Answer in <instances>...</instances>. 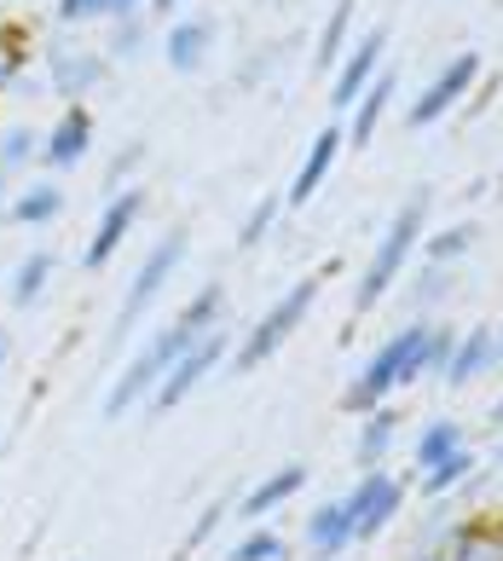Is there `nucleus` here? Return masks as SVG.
<instances>
[{
    "instance_id": "nucleus-18",
    "label": "nucleus",
    "mask_w": 503,
    "mask_h": 561,
    "mask_svg": "<svg viewBox=\"0 0 503 561\" xmlns=\"http://www.w3.org/2000/svg\"><path fill=\"white\" fill-rule=\"evenodd\" d=\"M400 423L405 417L393 405H376V411H365V417H359V440H353V463H359V474L388 463L393 440H400Z\"/></svg>"
},
{
    "instance_id": "nucleus-9",
    "label": "nucleus",
    "mask_w": 503,
    "mask_h": 561,
    "mask_svg": "<svg viewBox=\"0 0 503 561\" xmlns=\"http://www.w3.org/2000/svg\"><path fill=\"white\" fill-rule=\"evenodd\" d=\"M226 342H232L226 330H208V336H197L174 365H168V377H162L157 393H151V411H157V417H162V411H174V405H185V393H192V388L208 377V370L226 359Z\"/></svg>"
},
{
    "instance_id": "nucleus-14",
    "label": "nucleus",
    "mask_w": 503,
    "mask_h": 561,
    "mask_svg": "<svg viewBox=\"0 0 503 561\" xmlns=\"http://www.w3.org/2000/svg\"><path fill=\"white\" fill-rule=\"evenodd\" d=\"M342 151H347L342 128H324L319 139L307 145L301 169H296V180H289V192H284V203H289V209H307V203L319 197V185L330 180V169H335V157H342Z\"/></svg>"
},
{
    "instance_id": "nucleus-20",
    "label": "nucleus",
    "mask_w": 503,
    "mask_h": 561,
    "mask_svg": "<svg viewBox=\"0 0 503 561\" xmlns=\"http://www.w3.org/2000/svg\"><path fill=\"white\" fill-rule=\"evenodd\" d=\"M353 545V522H347V504L335 497V504H319L307 515V556L312 561H335Z\"/></svg>"
},
{
    "instance_id": "nucleus-13",
    "label": "nucleus",
    "mask_w": 503,
    "mask_h": 561,
    "mask_svg": "<svg viewBox=\"0 0 503 561\" xmlns=\"http://www.w3.org/2000/svg\"><path fill=\"white\" fill-rule=\"evenodd\" d=\"M446 561H503V515H457L446 527Z\"/></svg>"
},
{
    "instance_id": "nucleus-36",
    "label": "nucleus",
    "mask_w": 503,
    "mask_h": 561,
    "mask_svg": "<svg viewBox=\"0 0 503 561\" xmlns=\"http://www.w3.org/2000/svg\"><path fill=\"white\" fill-rule=\"evenodd\" d=\"M139 162H145V139H128V145L116 151V162L104 169V185H111V192H122V185H128V174L139 169Z\"/></svg>"
},
{
    "instance_id": "nucleus-43",
    "label": "nucleus",
    "mask_w": 503,
    "mask_h": 561,
    "mask_svg": "<svg viewBox=\"0 0 503 561\" xmlns=\"http://www.w3.org/2000/svg\"><path fill=\"white\" fill-rule=\"evenodd\" d=\"M498 469H503V440H498Z\"/></svg>"
},
{
    "instance_id": "nucleus-3",
    "label": "nucleus",
    "mask_w": 503,
    "mask_h": 561,
    "mask_svg": "<svg viewBox=\"0 0 503 561\" xmlns=\"http://www.w3.org/2000/svg\"><path fill=\"white\" fill-rule=\"evenodd\" d=\"M197 336H185L180 324H162V330H151V336L139 342V353L128 365H122V377L111 382V393H104V417H128V411H139V400H151L157 393V382L168 377V365L180 359L185 347H192Z\"/></svg>"
},
{
    "instance_id": "nucleus-34",
    "label": "nucleus",
    "mask_w": 503,
    "mask_h": 561,
    "mask_svg": "<svg viewBox=\"0 0 503 561\" xmlns=\"http://www.w3.org/2000/svg\"><path fill=\"white\" fill-rule=\"evenodd\" d=\"M272 220H278V192H272V197H261L255 209L243 215V226H238V249H255V243L272 232Z\"/></svg>"
},
{
    "instance_id": "nucleus-16",
    "label": "nucleus",
    "mask_w": 503,
    "mask_h": 561,
    "mask_svg": "<svg viewBox=\"0 0 503 561\" xmlns=\"http://www.w3.org/2000/svg\"><path fill=\"white\" fill-rule=\"evenodd\" d=\"M498 365V330L492 324H475V330H457V347H451V365H446V377L439 382H451V388H464L475 377H487V370Z\"/></svg>"
},
{
    "instance_id": "nucleus-6",
    "label": "nucleus",
    "mask_w": 503,
    "mask_h": 561,
    "mask_svg": "<svg viewBox=\"0 0 503 561\" xmlns=\"http://www.w3.org/2000/svg\"><path fill=\"white\" fill-rule=\"evenodd\" d=\"M342 504H347V522H353V545H365V538L388 533L393 515L405 510V481L388 474V469H365L359 486H353Z\"/></svg>"
},
{
    "instance_id": "nucleus-33",
    "label": "nucleus",
    "mask_w": 503,
    "mask_h": 561,
    "mask_svg": "<svg viewBox=\"0 0 503 561\" xmlns=\"http://www.w3.org/2000/svg\"><path fill=\"white\" fill-rule=\"evenodd\" d=\"M451 347H457V330H446V324H428V342H423V377H446Z\"/></svg>"
},
{
    "instance_id": "nucleus-22",
    "label": "nucleus",
    "mask_w": 503,
    "mask_h": 561,
    "mask_svg": "<svg viewBox=\"0 0 503 561\" xmlns=\"http://www.w3.org/2000/svg\"><path fill=\"white\" fill-rule=\"evenodd\" d=\"M220 307H226V284H220V278H208L197 296L180 307V319H174V324L185 330V336H208V330H220Z\"/></svg>"
},
{
    "instance_id": "nucleus-15",
    "label": "nucleus",
    "mask_w": 503,
    "mask_h": 561,
    "mask_svg": "<svg viewBox=\"0 0 503 561\" xmlns=\"http://www.w3.org/2000/svg\"><path fill=\"white\" fill-rule=\"evenodd\" d=\"M393 93H400V76L382 70L359 99H353V111H347V122H342V139L353 145V151H370V139H376V128H382V116H388V99H393Z\"/></svg>"
},
{
    "instance_id": "nucleus-27",
    "label": "nucleus",
    "mask_w": 503,
    "mask_h": 561,
    "mask_svg": "<svg viewBox=\"0 0 503 561\" xmlns=\"http://www.w3.org/2000/svg\"><path fill=\"white\" fill-rule=\"evenodd\" d=\"M226 515H232V504H226V497H215V504H203V510H197V522H192V533L180 538V550H174V561H185V556H197V550L208 545V538L220 533V522H226Z\"/></svg>"
},
{
    "instance_id": "nucleus-44",
    "label": "nucleus",
    "mask_w": 503,
    "mask_h": 561,
    "mask_svg": "<svg viewBox=\"0 0 503 561\" xmlns=\"http://www.w3.org/2000/svg\"><path fill=\"white\" fill-rule=\"evenodd\" d=\"M498 359H503V336H498Z\"/></svg>"
},
{
    "instance_id": "nucleus-31",
    "label": "nucleus",
    "mask_w": 503,
    "mask_h": 561,
    "mask_svg": "<svg viewBox=\"0 0 503 561\" xmlns=\"http://www.w3.org/2000/svg\"><path fill=\"white\" fill-rule=\"evenodd\" d=\"M451 296V273L446 266H423V273H416V284H411V313L423 319L434 301H446Z\"/></svg>"
},
{
    "instance_id": "nucleus-38",
    "label": "nucleus",
    "mask_w": 503,
    "mask_h": 561,
    "mask_svg": "<svg viewBox=\"0 0 503 561\" xmlns=\"http://www.w3.org/2000/svg\"><path fill=\"white\" fill-rule=\"evenodd\" d=\"M145 7H151V12H157V18H174V12H180V7H185V0H145Z\"/></svg>"
},
{
    "instance_id": "nucleus-39",
    "label": "nucleus",
    "mask_w": 503,
    "mask_h": 561,
    "mask_svg": "<svg viewBox=\"0 0 503 561\" xmlns=\"http://www.w3.org/2000/svg\"><path fill=\"white\" fill-rule=\"evenodd\" d=\"M111 18H139V0H111Z\"/></svg>"
},
{
    "instance_id": "nucleus-24",
    "label": "nucleus",
    "mask_w": 503,
    "mask_h": 561,
    "mask_svg": "<svg viewBox=\"0 0 503 561\" xmlns=\"http://www.w3.org/2000/svg\"><path fill=\"white\" fill-rule=\"evenodd\" d=\"M353 7H359V0H335V7H330L324 30H319V53H312V65H319V70H335V65H342L347 35H353Z\"/></svg>"
},
{
    "instance_id": "nucleus-41",
    "label": "nucleus",
    "mask_w": 503,
    "mask_h": 561,
    "mask_svg": "<svg viewBox=\"0 0 503 561\" xmlns=\"http://www.w3.org/2000/svg\"><path fill=\"white\" fill-rule=\"evenodd\" d=\"M487 423H492V428H503V393H498V400H492V411H487Z\"/></svg>"
},
{
    "instance_id": "nucleus-40",
    "label": "nucleus",
    "mask_w": 503,
    "mask_h": 561,
    "mask_svg": "<svg viewBox=\"0 0 503 561\" xmlns=\"http://www.w3.org/2000/svg\"><path fill=\"white\" fill-rule=\"evenodd\" d=\"M7 203H12V174L0 169V209H7Z\"/></svg>"
},
{
    "instance_id": "nucleus-29",
    "label": "nucleus",
    "mask_w": 503,
    "mask_h": 561,
    "mask_svg": "<svg viewBox=\"0 0 503 561\" xmlns=\"http://www.w3.org/2000/svg\"><path fill=\"white\" fill-rule=\"evenodd\" d=\"M24 65H30V35H24V24H0V93L12 88Z\"/></svg>"
},
{
    "instance_id": "nucleus-7",
    "label": "nucleus",
    "mask_w": 503,
    "mask_h": 561,
    "mask_svg": "<svg viewBox=\"0 0 503 561\" xmlns=\"http://www.w3.org/2000/svg\"><path fill=\"white\" fill-rule=\"evenodd\" d=\"M475 81H480V53H457L451 65H439V76L405 105V122L411 128H434L439 116H451L475 93Z\"/></svg>"
},
{
    "instance_id": "nucleus-30",
    "label": "nucleus",
    "mask_w": 503,
    "mask_h": 561,
    "mask_svg": "<svg viewBox=\"0 0 503 561\" xmlns=\"http://www.w3.org/2000/svg\"><path fill=\"white\" fill-rule=\"evenodd\" d=\"M289 556V545L278 533H266V527H255V533H243L232 550H226V561H284Z\"/></svg>"
},
{
    "instance_id": "nucleus-35",
    "label": "nucleus",
    "mask_w": 503,
    "mask_h": 561,
    "mask_svg": "<svg viewBox=\"0 0 503 561\" xmlns=\"http://www.w3.org/2000/svg\"><path fill=\"white\" fill-rule=\"evenodd\" d=\"M139 41H145L139 18H111V47H104V58H128V53H139Z\"/></svg>"
},
{
    "instance_id": "nucleus-4",
    "label": "nucleus",
    "mask_w": 503,
    "mask_h": 561,
    "mask_svg": "<svg viewBox=\"0 0 503 561\" xmlns=\"http://www.w3.org/2000/svg\"><path fill=\"white\" fill-rule=\"evenodd\" d=\"M319 284H324V278H296L278 301L266 307L261 324L249 330V336L238 342V353H232V377H249V370H261L272 353H278L289 336H296V324L312 313V296H319Z\"/></svg>"
},
{
    "instance_id": "nucleus-28",
    "label": "nucleus",
    "mask_w": 503,
    "mask_h": 561,
    "mask_svg": "<svg viewBox=\"0 0 503 561\" xmlns=\"http://www.w3.org/2000/svg\"><path fill=\"white\" fill-rule=\"evenodd\" d=\"M35 157H41V134L24 128V122H12V128L0 134V169L18 174V169H24V162H35Z\"/></svg>"
},
{
    "instance_id": "nucleus-5",
    "label": "nucleus",
    "mask_w": 503,
    "mask_h": 561,
    "mask_svg": "<svg viewBox=\"0 0 503 561\" xmlns=\"http://www.w3.org/2000/svg\"><path fill=\"white\" fill-rule=\"evenodd\" d=\"M180 255H185V226H168V232L145 249V261H139V273H134V284H128V296H122V307H116V330L111 336L122 342L134 330V319L151 307L157 296H162V284L174 278V266H180Z\"/></svg>"
},
{
    "instance_id": "nucleus-42",
    "label": "nucleus",
    "mask_w": 503,
    "mask_h": 561,
    "mask_svg": "<svg viewBox=\"0 0 503 561\" xmlns=\"http://www.w3.org/2000/svg\"><path fill=\"white\" fill-rule=\"evenodd\" d=\"M0 365H7V330H0Z\"/></svg>"
},
{
    "instance_id": "nucleus-1",
    "label": "nucleus",
    "mask_w": 503,
    "mask_h": 561,
    "mask_svg": "<svg viewBox=\"0 0 503 561\" xmlns=\"http://www.w3.org/2000/svg\"><path fill=\"white\" fill-rule=\"evenodd\" d=\"M423 342H428V324L423 319L405 324V330H393V336L365 359L359 377L342 388V411H347V417H365V411L388 405L393 388H405V382L423 377Z\"/></svg>"
},
{
    "instance_id": "nucleus-23",
    "label": "nucleus",
    "mask_w": 503,
    "mask_h": 561,
    "mask_svg": "<svg viewBox=\"0 0 503 561\" xmlns=\"http://www.w3.org/2000/svg\"><path fill=\"white\" fill-rule=\"evenodd\" d=\"M475 469H480V463H475V451H469V446H457L451 457H439L434 469H423V497H434V504H439V497L464 492V481H469Z\"/></svg>"
},
{
    "instance_id": "nucleus-2",
    "label": "nucleus",
    "mask_w": 503,
    "mask_h": 561,
    "mask_svg": "<svg viewBox=\"0 0 503 561\" xmlns=\"http://www.w3.org/2000/svg\"><path fill=\"white\" fill-rule=\"evenodd\" d=\"M428 203H434V192H428V185H416V192L400 203V215L388 220V232L376 238V255L365 266L359 289H353V313H370V307L393 289V278L405 273L411 249H416V238H423V226H428Z\"/></svg>"
},
{
    "instance_id": "nucleus-12",
    "label": "nucleus",
    "mask_w": 503,
    "mask_h": 561,
    "mask_svg": "<svg viewBox=\"0 0 503 561\" xmlns=\"http://www.w3.org/2000/svg\"><path fill=\"white\" fill-rule=\"evenodd\" d=\"M88 145H93V111L88 105H65V116L41 134V157L35 162H47L53 174H65V169H76V162L88 157Z\"/></svg>"
},
{
    "instance_id": "nucleus-8",
    "label": "nucleus",
    "mask_w": 503,
    "mask_h": 561,
    "mask_svg": "<svg viewBox=\"0 0 503 561\" xmlns=\"http://www.w3.org/2000/svg\"><path fill=\"white\" fill-rule=\"evenodd\" d=\"M382 58H388V24H370V35L353 41V47L342 53V65L330 70V105L335 111H353V99H359L370 81L388 70Z\"/></svg>"
},
{
    "instance_id": "nucleus-11",
    "label": "nucleus",
    "mask_w": 503,
    "mask_h": 561,
    "mask_svg": "<svg viewBox=\"0 0 503 561\" xmlns=\"http://www.w3.org/2000/svg\"><path fill=\"white\" fill-rule=\"evenodd\" d=\"M47 81L65 105H81L104 81V53L93 47H47Z\"/></svg>"
},
{
    "instance_id": "nucleus-32",
    "label": "nucleus",
    "mask_w": 503,
    "mask_h": 561,
    "mask_svg": "<svg viewBox=\"0 0 503 561\" xmlns=\"http://www.w3.org/2000/svg\"><path fill=\"white\" fill-rule=\"evenodd\" d=\"M469 243H475V226H446V232H434L428 238V266H451L457 255H469Z\"/></svg>"
},
{
    "instance_id": "nucleus-37",
    "label": "nucleus",
    "mask_w": 503,
    "mask_h": 561,
    "mask_svg": "<svg viewBox=\"0 0 503 561\" xmlns=\"http://www.w3.org/2000/svg\"><path fill=\"white\" fill-rule=\"evenodd\" d=\"M58 24H88V18H111V0H58Z\"/></svg>"
},
{
    "instance_id": "nucleus-21",
    "label": "nucleus",
    "mask_w": 503,
    "mask_h": 561,
    "mask_svg": "<svg viewBox=\"0 0 503 561\" xmlns=\"http://www.w3.org/2000/svg\"><path fill=\"white\" fill-rule=\"evenodd\" d=\"M58 215H65V185H53V180H35L24 192H12V203H7V220H18V226H47Z\"/></svg>"
},
{
    "instance_id": "nucleus-19",
    "label": "nucleus",
    "mask_w": 503,
    "mask_h": 561,
    "mask_svg": "<svg viewBox=\"0 0 503 561\" xmlns=\"http://www.w3.org/2000/svg\"><path fill=\"white\" fill-rule=\"evenodd\" d=\"M208 41H215V24H208V18H174V24H168V41H162L168 70L192 76L208 58Z\"/></svg>"
},
{
    "instance_id": "nucleus-26",
    "label": "nucleus",
    "mask_w": 503,
    "mask_h": 561,
    "mask_svg": "<svg viewBox=\"0 0 503 561\" xmlns=\"http://www.w3.org/2000/svg\"><path fill=\"white\" fill-rule=\"evenodd\" d=\"M457 446H469V440H464V423H451V417H434V423H423V428H416V474L434 469L439 457H451Z\"/></svg>"
},
{
    "instance_id": "nucleus-25",
    "label": "nucleus",
    "mask_w": 503,
    "mask_h": 561,
    "mask_svg": "<svg viewBox=\"0 0 503 561\" xmlns=\"http://www.w3.org/2000/svg\"><path fill=\"white\" fill-rule=\"evenodd\" d=\"M53 266H58L53 249H30V255L18 261V273H12V289H7L12 307H35L41 289H47V278H53Z\"/></svg>"
},
{
    "instance_id": "nucleus-10",
    "label": "nucleus",
    "mask_w": 503,
    "mask_h": 561,
    "mask_svg": "<svg viewBox=\"0 0 503 561\" xmlns=\"http://www.w3.org/2000/svg\"><path fill=\"white\" fill-rule=\"evenodd\" d=\"M139 215H145V192H139V185H122V192H111V203L99 209V226H93L88 249H81V266H88V273L111 266L116 249L128 243V232L139 226Z\"/></svg>"
},
{
    "instance_id": "nucleus-17",
    "label": "nucleus",
    "mask_w": 503,
    "mask_h": 561,
    "mask_svg": "<svg viewBox=\"0 0 503 561\" xmlns=\"http://www.w3.org/2000/svg\"><path fill=\"white\" fill-rule=\"evenodd\" d=\"M301 486H307V463H284V469H272L266 481H255V486H249V492L238 497V522H261V515L284 510Z\"/></svg>"
}]
</instances>
